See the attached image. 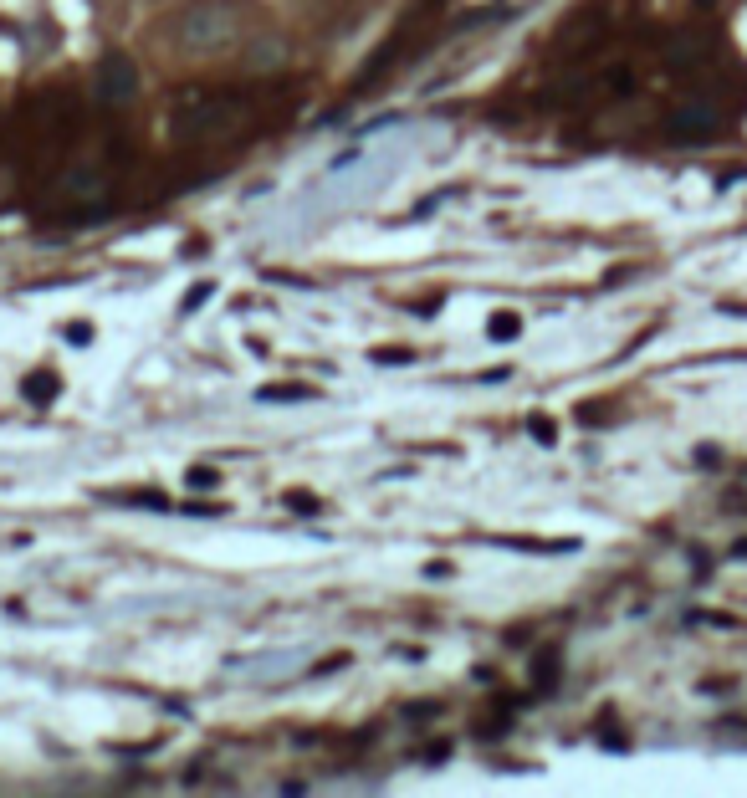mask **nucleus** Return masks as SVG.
Masks as SVG:
<instances>
[{
	"instance_id": "f257e3e1",
	"label": "nucleus",
	"mask_w": 747,
	"mask_h": 798,
	"mask_svg": "<svg viewBox=\"0 0 747 798\" xmlns=\"http://www.w3.org/2000/svg\"><path fill=\"white\" fill-rule=\"evenodd\" d=\"M241 41V11L231 0H195L174 21V47L185 57H221Z\"/></svg>"
},
{
	"instance_id": "f03ea898",
	"label": "nucleus",
	"mask_w": 747,
	"mask_h": 798,
	"mask_svg": "<svg viewBox=\"0 0 747 798\" xmlns=\"http://www.w3.org/2000/svg\"><path fill=\"white\" fill-rule=\"evenodd\" d=\"M93 93H98L103 108H128V103H134L139 98V67H134V57L108 52L98 62V72H93Z\"/></svg>"
},
{
	"instance_id": "7ed1b4c3",
	"label": "nucleus",
	"mask_w": 747,
	"mask_h": 798,
	"mask_svg": "<svg viewBox=\"0 0 747 798\" xmlns=\"http://www.w3.org/2000/svg\"><path fill=\"white\" fill-rule=\"evenodd\" d=\"M231 128H236V103H221V98H200L174 113V133H185V139H215V133H231Z\"/></svg>"
},
{
	"instance_id": "20e7f679",
	"label": "nucleus",
	"mask_w": 747,
	"mask_h": 798,
	"mask_svg": "<svg viewBox=\"0 0 747 798\" xmlns=\"http://www.w3.org/2000/svg\"><path fill=\"white\" fill-rule=\"evenodd\" d=\"M57 195H62V200H103V195H108V169L93 164V159L67 164L62 180H57Z\"/></svg>"
},
{
	"instance_id": "39448f33",
	"label": "nucleus",
	"mask_w": 747,
	"mask_h": 798,
	"mask_svg": "<svg viewBox=\"0 0 747 798\" xmlns=\"http://www.w3.org/2000/svg\"><path fill=\"white\" fill-rule=\"evenodd\" d=\"M712 133H717V113L712 108H676L671 113V139H681V144L712 139Z\"/></svg>"
},
{
	"instance_id": "423d86ee",
	"label": "nucleus",
	"mask_w": 747,
	"mask_h": 798,
	"mask_svg": "<svg viewBox=\"0 0 747 798\" xmlns=\"http://www.w3.org/2000/svg\"><path fill=\"white\" fill-rule=\"evenodd\" d=\"M287 62V41L282 36H256L251 41V52H246V67L251 72H272V67H282Z\"/></svg>"
},
{
	"instance_id": "0eeeda50",
	"label": "nucleus",
	"mask_w": 747,
	"mask_h": 798,
	"mask_svg": "<svg viewBox=\"0 0 747 798\" xmlns=\"http://www.w3.org/2000/svg\"><path fill=\"white\" fill-rule=\"evenodd\" d=\"M318 389L313 384H267V389H256V399H267V405H277V399H313Z\"/></svg>"
},
{
	"instance_id": "6e6552de",
	"label": "nucleus",
	"mask_w": 747,
	"mask_h": 798,
	"mask_svg": "<svg viewBox=\"0 0 747 798\" xmlns=\"http://www.w3.org/2000/svg\"><path fill=\"white\" fill-rule=\"evenodd\" d=\"M517 333H522V318H517V313H492V318H487V338L512 343Z\"/></svg>"
},
{
	"instance_id": "1a4fd4ad",
	"label": "nucleus",
	"mask_w": 747,
	"mask_h": 798,
	"mask_svg": "<svg viewBox=\"0 0 747 798\" xmlns=\"http://www.w3.org/2000/svg\"><path fill=\"white\" fill-rule=\"evenodd\" d=\"M57 389H62L57 374H31V379H26V399H36V405H52Z\"/></svg>"
},
{
	"instance_id": "9d476101",
	"label": "nucleus",
	"mask_w": 747,
	"mask_h": 798,
	"mask_svg": "<svg viewBox=\"0 0 747 798\" xmlns=\"http://www.w3.org/2000/svg\"><path fill=\"white\" fill-rule=\"evenodd\" d=\"M533 681H538V691H553V681H558V655L553 650H543L533 660Z\"/></svg>"
},
{
	"instance_id": "9b49d317",
	"label": "nucleus",
	"mask_w": 747,
	"mask_h": 798,
	"mask_svg": "<svg viewBox=\"0 0 747 798\" xmlns=\"http://www.w3.org/2000/svg\"><path fill=\"white\" fill-rule=\"evenodd\" d=\"M369 359H374L379 369H405V364H415V353H410V348H374Z\"/></svg>"
},
{
	"instance_id": "f8f14e48",
	"label": "nucleus",
	"mask_w": 747,
	"mask_h": 798,
	"mask_svg": "<svg viewBox=\"0 0 747 798\" xmlns=\"http://www.w3.org/2000/svg\"><path fill=\"white\" fill-rule=\"evenodd\" d=\"M190 486H195V492H210V486H215V471H210V466H195V471H190Z\"/></svg>"
},
{
	"instance_id": "ddd939ff",
	"label": "nucleus",
	"mask_w": 747,
	"mask_h": 798,
	"mask_svg": "<svg viewBox=\"0 0 747 798\" xmlns=\"http://www.w3.org/2000/svg\"><path fill=\"white\" fill-rule=\"evenodd\" d=\"M425 579H451V563H446V558H435V563H425Z\"/></svg>"
},
{
	"instance_id": "4468645a",
	"label": "nucleus",
	"mask_w": 747,
	"mask_h": 798,
	"mask_svg": "<svg viewBox=\"0 0 747 798\" xmlns=\"http://www.w3.org/2000/svg\"><path fill=\"white\" fill-rule=\"evenodd\" d=\"M287 502H292V507H297V512H313V507H318V497H307V492H292V497H287Z\"/></svg>"
},
{
	"instance_id": "2eb2a0df",
	"label": "nucleus",
	"mask_w": 747,
	"mask_h": 798,
	"mask_svg": "<svg viewBox=\"0 0 747 798\" xmlns=\"http://www.w3.org/2000/svg\"><path fill=\"white\" fill-rule=\"evenodd\" d=\"M205 297H210V287H195V292H190V297H185V313H195V307H200V302H205Z\"/></svg>"
},
{
	"instance_id": "dca6fc26",
	"label": "nucleus",
	"mask_w": 747,
	"mask_h": 798,
	"mask_svg": "<svg viewBox=\"0 0 747 798\" xmlns=\"http://www.w3.org/2000/svg\"><path fill=\"white\" fill-rule=\"evenodd\" d=\"M87 338H93V328H82V323L67 328V343H87Z\"/></svg>"
},
{
	"instance_id": "f3484780",
	"label": "nucleus",
	"mask_w": 747,
	"mask_h": 798,
	"mask_svg": "<svg viewBox=\"0 0 747 798\" xmlns=\"http://www.w3.org/2000/svg\"><path fill=\"white\" fill-rule=\"evenodd\" d=\"M533 435L543 440V446H553V425H548V420H533Z\"/></svg>"
}]
</instances>
